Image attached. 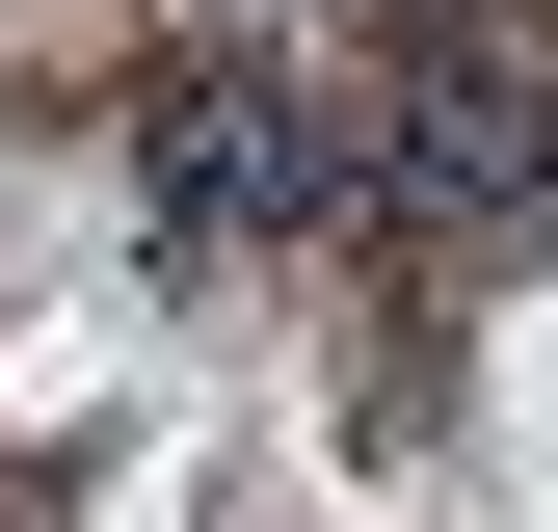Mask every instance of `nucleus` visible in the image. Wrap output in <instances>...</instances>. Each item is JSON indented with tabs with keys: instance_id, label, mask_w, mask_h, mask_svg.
<instances>
[{
	"instance_id": "1",
	"label": "nucleus",
	"mask_w": 558,
	"mask_h": 532,
	"mask_svg": "<svg viewBox=\"0 0 558 532\" xmlns=\"http://www.w3.org/2000/svg\"><path fill=\"white\" fill-rule=\"evenodd\" d=\"M319 133H345V214H399V240H506V214H558V27H399L373 81H319Z\"/></svg>"
},
{
	"instance_id": "2",
	"label": "nucleus",
	"mask_w": 558,
	"mask_h": 532,
	"mask_svg": "<svg viewBox=\"0 0 558 532\" xmlns=\"http://www.w3.org/2000/svg\"><path fill=\"white\" fill-rule=\"evenodd\" d=\"M133 214H160L186 266H240V240L345 214V133H319V81H133Z\"/></svg>"
}]
</instances>
